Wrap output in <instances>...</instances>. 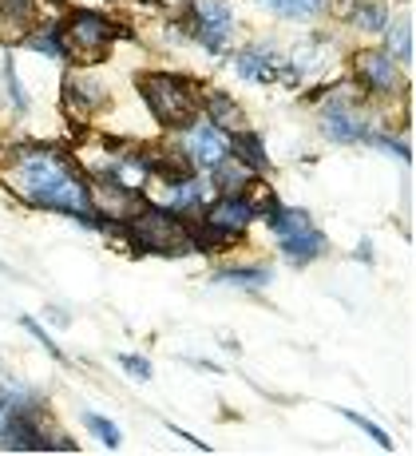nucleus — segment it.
<instances>
[{
	"instance_id": "f03ea898",
	"label": "nucleus",
	"mask_w": 416,
	"mask_h": 456,
	"mask_svg": "<svg viewBox=\"0 0 416 456\" xmlns=\"http://www.w3.org/2000/svg\"><path fill=\"white\" fill-rule=\"evenodd\" d=\"M139 87H143V100L155 111L159 124L191 127L194 111H199V95H194V87L187 80H179V76H143Z\"/></svg>"
},
{
	"instance_id": "7ed1b4c3",
	"label": "nucleus",
	"mask_w": 416,
	"mask_h": 456,
	"mask_svg": "<svg viewBox=\"0 0 416 456\" xmlns=\"http://www.w3.org/2000/svg\"><path fill=\"white\" fill-rule=\"evenodd\" d=\"M131 239L139 242L143 250H155V254H187L191 250V231L179 223V215L175 210H135V218H131Z\"/></svg>"
},
{
	"instance_id": "9d476101",
	"label": "nucleus",
	"mask_w": 416,
	"mask_h": 456,
	"mask_svg": "<svg viewBox=\"0 0 416 456\" xmlns=\"http://www.w3.org/2000/svg\"><path fill=\"white\" fill-rule=\"evenodd\" d=\"M281 60H273L270 48H250L238 56V76L242 80H254V84H273V80H286V72H281Z\"/></svg>"
},
{
	"instance_id": "f3484780",
	"label": "nucleus",
	"mask_w": 416,
	"mask_h": 456,
	"mask_svg": "<svg viewBox=\"0 0 416 456\" xmlns=\"http://www.w3.org/2000/svg\"><path fill=\"white\" fill-rule=\"evenodd\" d=\"M265 270H226L218 274V282H230V286H265Z\"/></svg>"
},
{
	"instance_id": "ddd939ff",
	"label": "nucleus",
	"mask_w": 416,
	"mask_h": 456,
	"mask_svg": "<svg viewBox=\"0 0 416 456\" xmlns=\"http://www.w3.org/2000/svg\"><path fill=\"white\" fill-rule=\"evenodd\" d=\"M262 8L278 16H290V20H306V16H317L325 8V0H258Z\"/></svg>"
},
{
	"instance_id": "0eeeda50",
	"label": "nucleus",
	"mask_w": 416,
	"mask_h": 456,
	"mask_svg": "<svg viewBox=\"0 0 416 456\" xmlns=\"http://www.w3.org/2000/svg\"><path fill=\"white\" fill-rule=\"evenodd\" d=\"M194 16H199V28H194V37L207 44L210 52H223L230 44V28H234V20H230V8L223 0H194Z\"/></svg>"
},
{
	"instance_id": "dca6fc26",
	"label": "nucleus",
	"mask_w": 416,
	"mask_h": 456,
	"mask_svg": "<svg viewBox=\"0 0 416 456\" xmlns=\"http://www.w3.org/2000/svg\"><path fill=\"white\" fill-rule=\"evenodd\" d=\"M84 425L92 428V433L100 436V441L108 444V449H115V444H119V428H115L111 420H103V417H95V413H84Z\"/></svg>"
},
{
	"instance_id": "f257e3e1",
	"label": "nucleus",
	"mask_w": 416,
	"mask_h": 456,
	"mask_svg": "<svg viewBox=\"0 0 416 456\" xmlns=\"http://www.w3.org/2000/svg\"><path fill=\"white\" fill-rule=\"evenodd\" d=\"M0 179L8 183L12 195H20L32 207H52L79 215L84 223H92V199H87L84 179L72 171V163L60 151L48 147H16L0 159Z\"/></svg>"
},
{
	"instance_id": "4468645a",
	"label": "nucleus",
	"mask_w": 416,
	"mask_h": 456,
	"mask_svg": "<svg viewBox=\"0 0 416 456\" xmlns=\"http://www.w3.org/2000/svg\"><path fill=\"white\" fill-rule=\"evenodd\" d=\"M353 24H357L361 32H385V24H388V8L380 4V0H365V4L353 8Z\"/></svg>"
},
{
	"instance_id": "39448f33",
	"label": "nucleus",
	"mask_w": 416,
	"mask_h": 456,
	"mask_svg": "<svg viewBox=\"0 0 416 456\" xmlns=\"http://www.w3.org/2000/svg\"><path fill=\"white\" fill-rule=\"evenodd\" d=\"M270 226L278 231L281 250H286L294 262H309V258H317V254L325 250V239L317 234V226L309 223L306 210H278L273 207L270 210Z\"/></svg>"
},
{
	"instance_id": "2eb2a0df",
	"label": "nucleus",
	"mask_w": 416,
	"mask_h": 456,
	"mask_svg": "<svg viewBox=\"0 0 416 456\" xmlns=\"http://www.w3.org/2000/svg\"><path fill=\"white\" fill-rule=\"evenodd\" d=\"M388 52H393V60H412V20L393 24V32H388Z\"/></svg>"
},
{
	"instance_id": "1a4fd4ad",
	"label": "nucleus",
	"mask_w": 416,
	"mask_h": 456,
	"mask_svg": "<svg viewBox=\"0 0 416 456\" xmlns=\"http://www.w3.org/2000/svg\"><path fill=\"white\" fill-rule=\"evenodd\" d=\"M322 127L333 143H357V139L365 135V119H361V111H353L349 103H345V108H325Z\"/></svg>"
},
{
	"instance_id": "6e6552de",
	"label": "nucleus",
	"mask_w": 416,
	"mask_h": 456,
	"mask_svg": "<svg viewBox=\"0 0 416 456\" xmlns=\"http://www.w3.org/2000/svg\"><path fill=\"white\" fill-rule=\"evenodd\" d=\"M230 135L223 127H215V124H199V127H191V135H187V159L191 163H199V167H218L223 159H230Z\"/></svg>"
},
{
	"instance_id": "9b49d317",
	"label": "nucleus",
	"mask_w": 416,
	"mask_h": 456,
	"mask_svg": "<svg viewBox=\"0 0 416 456\" xmlns=\"http://www.w3.org/2000/svg\"><path fill=\"white\" fill-rule=\"evenodd\" d=\"M357 72H361V80L373 87V92H393V87L401 84L396 64L388 56H380V52H365V56L357 60Z\"/></svg>"
},
{
	"instance_id": "6ab92c4d",
	"label": "nucleus",
	"mask_w": 416,
	"mask_h": 456,
	"mask_svg": "<svg viewBox=\"0 0 416 456\" xmlns=\"http://www.w3.org/2000/svg\"><path fill=\"white\" fill-rule=\"evenodd\" d=\"M119 365H123L127 373H135L139 381H147V377H151V365H147L143 357H127V354H123V357H119Z\"/></svg>"
},
{
	"instance_id": "a211bd4d",
	"label": "nucleus",
	"mask_w": 416,
	"mask_h": 456,
	"mask_svg": "<svg viewBox=\"0 0 416 456\" xmlns=\"http://www.w3.org/2000/svg\"><path fill=\"white\" fill-rule=\"evenodd\" d=\"M341 413H345V417H349V420H353V425H357V428H365V433H369V436H373V441L380 444V449H393V441H388V433H385V428H377V425H373V420H365V417H361V413H349V409H341Z\"/></svg>"
},
{
	"instance_id": "20e7f679",
	"label": "nucleus",
	"mask_w": 416,
	"mask_h": 456,
	"mask_svg": "<svg viewBox=\"0 0 416 456\" xmlns=\"http://www.w3.org/2000/svg\"><path fill=\"white\" fill-rule=\"evenodd\" d=\"M111 40H115V28L103 20V16L76 12L72 24L64 28V37H60V52H68L72 60H79V64H92V60H100L103 52H108Z\"/></svg>"
},
{
	"instance_id": "f8f14e48",
	"label": "nucleus",
	"mask_w": 416,
	"mask_h": 456,
	"mask_svg": "<svg viewBox=\"0 0 416 456\" xmlns=\"http://www.w3.org/2000/svg\"><path fill=\"white\" fill-rule=\"evenodd\" d=\"M207 111H210V119H215V124H223L226 131H246L242 108H238L230 95H210V100H207Z\"/></svg>"
},
{
	"instance_id": "423d86ee",
	"label": "nucleus",
	"mask_w": 416,
	"mask_h": 456,
	"mask_svg": "<svg viewBox=\"0 0 416 456\" xmlns=\"http://www.w3.org/2000/svg\"><path fill=\"white\" fill-rule=\"evenodd\" d=\"M258 215L246 199L238 195H223L215 207L207 210V218H202V242H226L234 239L238 231H246L250 226V218Z\"/></svg>"
}]
</instances>
